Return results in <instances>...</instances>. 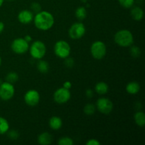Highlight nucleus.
Returning a JSON list of instances; mask_svg holds the SVG:
<instances>
[{
    "instance_id": "20",
    "label": "nucleus",
    "mask_w": 145,
    "mask_h": 145,
    "mask_svg": "<svg viewBox=\"0 0 145 145\" xmlns=\"http://www.w3.org/2000/svg\"><path fill=\"white\" fill-rule=\"evenodd\" d=\"M9 130V123L7 119L0 116V135L7 133Z\"/></svg>"
},
{
    "instance_id": "2",
    "label": "nucleus",
    "mask_w": 145,
    "mask_h": 145,
    "mask_svg": "<svg viewBox=\"0 0 145 145\" xmlns=\"http://www.w3.org/2000/svg\"><path fill=\"white\" fill-rule=\"evenodd\" d=\"M114 41L120 47L131 46L134 42V37L131 31L127 29L120 30L114 35Z\"/></svg>"
},
{
    "instance_id": "7",
    "label": "nucleus",
    "mask_w": 145,
    "mask_h": 145,
    "mask_svg": "<svg viewBox=\"0 0 145 145\" xmlns=\"http://www.w3.org/2000/svg\"><path fill=\"white\" fill-rule=\"evenodd\" d=\"M69 36L73 40H79L83 38L86 33V28L83 23L76 22L72 24L69 29Z\"/></svg>"
},
{
    "instance_id": "31",
    "label": "nucleus",
    "mask_w": 145,
    "mask_h": 145,
    "mask_svg": "<svg viewBox=\"0 0 145 145\" xmlns=\"http://www.w3.org/2000/svg\"><path fill=\"white\" fill-rule=\"evenodd\" d=\"M72 83H71L69 81H66L63 84V87L67 89H70L71 88H72Z\"/></svg>"
},
{
    "instance_id": "21",
    "label": "nucleus",
    "mask_w": 145,
    "mask_h": 145,
    "mask_svg": "<svg viewBox=\"0 0 145 145\" xmlns=\"http://www.w3.org/2000/svg\"><path fill=\"white\" fill-rule=\"evenodd\" d=\"M86 15H87V12H86V9L85 7H79L75 11V16L79 21H83L86 18Z\"/></svg>"
},
{
    "instance_id": "5",
    "label": "nucleus",
    "mask_w": 145,
    "mask_h": 145,
    "mask_svg": "<svg viewBox=\"0 0 145 145\" xmlns=\"http://www.w3.org/2000/svg\"><path fill=\"white\" fill-rule=\"evenodd\" d=\"M107 48L103 41L97 40L92 43L91 46V53L92 57L96 59H101L106 56Z\"/></svg>"
},
{
    "instance_id": "27",
    "label": "nucleus",
    "mask_w": 145,
    "mask_h": 145,
    "mask_svg": "<svg viewBox=\"0 0 145 145\" xmlns=\"http://www.w3.org/2000/svg\"><path fill=\"white\" fill-rule=\"evenodd\" d=\"M7 133H8V137L12 140H16L18 138V136H19L18 133L17 131H16V130H10V131L8 130L7 132Z\"/></svg>"
},
{
    "instance_id": "10",
    "label": "nucleus",
    "mask_w": 145,
    "mask_h": 145,
    "mask_svg": "<svg viewBox=\"0 0 145 145\" xmlns=\"http://www.w3.org/2000/svg\"><path fill=\"white\" fill-rule=\"evenodd\" d=\"M71 98V92L69 89L62 87L59 88L55 91L53 94V99L56 103L59 104L66 103Z\"/></svg>"
},
{
    "instance_id": "13",
    "label": "nucleus",
    "mask_w": 145,
    "mask_h": 145,
    "mask_svg": "<svg viewBox=\"0 0 145 145\" xmlns=\"http://www.w3.org/2000/svg\"><path fill=\"white\" fill-rule=\"evenodd\" d=\"M130 15H131L133 19H134L135 21H140L144 17V11L140 7H133L131 11H130Z\"/></svg>"
},
{
    "instance_id": "18",
    "label": "nucleus",
    "mask_w": 145,
    "mask_h": 145,
    "mask_svg": "<svg viewBox=\"0 0 145 145\" xmlns=\"http://www.w3.org/2000/svg\"><path fill=\"white\" fill-rule=\"evenodd\" d=\"M135 122L140 127H142L145 125V114L142 111H137L134 116Z\"/></svg>"
},
{
    "instance_id": "14",
    "label": "nucleus",
    "mask_w": 145,
    "mask_h": 145,
    "mask_svg": "<svg viewBox=\"0 0 145 145\" xmlns=\"http://www.w3.org/2000/svg\"><path fill=\"white\" fill-rule=\"evenodd\" d=\"M38 142L42 145L50 144L52 142V136L48 132H44L38 136Z\"/></svg>"
},
{
    "instance_id": "22",
    "label": "nucleus",
    "mask_w": 145,
    "mask_h": 145,
    "mask_svg": "<svg viewBox=\"0 0 145 145\" xmlns=\"http://www.w3.org/2000/svg\"><path fill=\"white\" fill-rule=\"evenodd\" d=\"M6 79H7V82L14 84V83H16L18 81V75L15 72H10L7 74V76H6Z\"/></svg>"
},
{
    "instance_id": "35",
    "label": "nucleus",
    "mask_w": 145,
    "mask_h": 145,
    "mask_svg": "<svg viewBox=\"0 0 145 145\" xmlns=\"http://www.w3.org/2000/svg\"><path fill=\"white\" fill-rule=\"evenodd\" d=\"M4 0H0V7H1V6L3 5V4H4Z\"/></svg>"
},
{
    "instance_id": "8",
    "label": "nucleus",
    "mask_w": 145,
    "mask_h": 145,
    "mask_svg": "<svg viewBox=\"0 0 145 145\" xmlns=\"http://www.w3.org/2000/svg\"><path fill=\"white\" fill-rule=\"evenodd\" d=\"M11 48L14 53L22 55L29 50V44L24 38H18L12 41Z\"/></svg>"
},
{
    "instance_id": "3",
    "label": "nucleus",
    "mask_w": 145,
    "mask_h": 145,
    "mask_svg": "<svg viewBox=\"0 0 145 145\" xmlns=\"http://www.w3.org/2000/svg\"><path fill=\"white\" fill-rule=\"evenodd\" d=\"M30 54L31 57L35 59H40L44 57L46 54V46L45 43L40 40H36L29 47Z\"/></svg>"
},
{
    "instance_id": "34",
    "label": "nucleus",
    "mask_w": 145,
    "mask_h": 145,
    "mask_svg": "<svg viewBox=\"0 0 145 145\" xmlns=\"http://www.w3.org/2000/svg\"><path fill=\"white\" fill-rule=\"evenodd\" d=\"M4 24L2 22V21H0V33L3 32V31L4 30Z\"/></svg>"
},
{
    "instance_id": "30",
    "label": "nucleus",
    "mask_w": 145,
    "mask_h": 145,
    "mask_svg": "<svg viewBox=\"0 0 145 145\" xmlns=\"http://www.w3.org/2000/svg\"><path fill=\"white\" fill-rule=\"evenodd\" d=\"M86 145H100L101 142L98 141L96 139H91V140H88L86 143Z\"/></svg>"
},
{
    "instance_id": "17",
    "label": "nucleus",
    "mask_w": 145,
    "mask_h": 145,
    "mask_svg": "<svg viewBox=\"0 0 145 145\" xmlns=\"http://www.w3.org/2000/svg\"><path fill=\"white\" fill-rule=\"evenodd\" d=\"M108 85L104 82H98L95 86V91L99 95H104L108 91Z\"/></svg>"
},
{
    "instance_id": "25",
    "label": "nucleus",
    "mask_w": 145,
    "mask_h": 145,
    "mask_svg": "<svg viewBox=\"0 0 145 145\" xmlns=\"http://www.w3.org/2000/svg\"><path fill=\"white\" fill-rule=\"evenodd\" d=\"M118 1L122 7L126 8L133 7L135 3V0H118Z\"/></svg>"
},
{
    "instance_id": "26",
    "label": "nucleus",
    "mask_w": 145,
    "mask_h": 145,
    "mask_svg": "<svg viewBox=\"0 0 145 145\" xmlns=\"http://www.w3.org/2000/svg\"><path fill=\"white\" fill-rule=\"evenodd\" d=\"M130 55L133 57H139L141 55V50H140V48H138L137 46H132V48H130Z\"/></svg>"
},
{
    "instance_id": "6",
    "label": "nucleus",
    "mask_w": 145,
    "mask_h": 145,
    "mask_svg": "<svg viewBox=\"0 0 145 145\" xmlns=\"http://www.w3.org/2000/svg\"><path fill=\"white\" fill-rule=\"evenodd\" d=\"M15 94V89L13 84L8 82L0 84V99L4 101H9Z\"/></svg>"
},
{
    "instance_id": "12",
    "label": "nucleus",
    "mask_w": 145,
    "mask_h": 145,
    "mask_svg": "<svg viewBox=\"0 0 145 145\" xmlns=\"http://www.w3.org/2000/svg\"><path fill=\"white\" fill-rule=\"evenodd\" d=\"M33 14L29 10H23L18 14V20L23 24H28L33 20Z\"/></svg>"
},
{
    "instance_id": "16",
    "label": "nucleus",
    "mask_w": 145,
    "mask_h": 145,
    "mask_svg": "<svg viewBox=\"0 0 145 145\" xmlns=\"http://www.w3.org/2000/svg\"><path fill=\"white\" fill-rule=\"evenodd\" d=\"M49 125L53 130H58L62 127V120L58 116H52L49 120Z\"/></svg>"
},
{
    "instance_id": "36",
    "label": "nucleus",
    "mask_w": 145,
    "mask_h": 145,
    "mask_svg": "<svg viewBox=\"0 0 145 145\" xmlns=\"http://www.w3.org/2000/svg\"><path fill=\"white\" fill-rule=\"evenodd\" d=\"M1 57H0V66H1Z\"/></svg>"
},
{
    "instance_id": "9",
    "label": "nucleus",
    "mask_w": 145,
    "mask_h": 145,
    "mask_svg": "<svg viewBox=\"0 0 145 145\" xmlns=\"http://www.w3.org/2000/svg\"><path fill=\"white\" fill-rule=\"evenodd\" d=\"M96 108L103 114H109L113 109V103L108 98H100L96 101Z\"/></svg>"
},
{
    "instance_id": "4",
    "label": "nucleus",
    "mask_w": 145,
    "mask_h": 145,
    "mask_svg": "<svg viewBox=\"0 0 145 145\" xmlns=\"http://www.w3.org/2000/svg\"><path fill=\"white\" fill-rule=\"evenodd\" d=\"M54 52L58 57L61 59H65L70 55L71 47L67 41L61 40L57 41L54 45Z\"/></svg>"
},
{
    "instance_id": "28",
    "label": "nucleus",
    "mask_w": 145,
    "mask_h": 145,
    "mask_svg": "<svg viewBox=\"0 0 145 145\" xmlns=\"http://www.w3.org/2000/svg\"><path fill=\"white\" fill-rule=\"evenodd\" d=\"M31 8L32 9L33 11L35 13H38L41 11V6L39 3L38 2H33L31 4Z\"/></svg>"
},
{
    "instance_id": "24",
    "label": "nucleus",
    "mask_w": 145,
    "mask_h": 145,
    "mask_svg": "<svg viewBox=\"0 0 145 145\" xmlns=\"http://www.w3.org/2000/svg\"><path fill=\"white\" fill-rule=\"evenodd\" d=\"M74 143L73 140L69 137H61L57 142V144L59 145H73Z\"/></svg>"
},
{
    "instance_id": "23",
    "label": "nucleus",
    "mask_w": 145,
    "mask_h": 145,
    "mask_svg": "<svg viewBox=\"0 0 145 145\" xmlns=\"http://www.w3.org/2000/svg\"><path fill=\"white\" fill-rule=\"evenodd\" d=\"M95 110H96V106L93 103H87L84 108V112L88 116L93 115L95 113Z\"/></svg>"
},
{
    "instance_id": "11",
    "label": "nucleus",
    "mask_w": 145,
    "mask_h": 145,
    "mask_svg": "<svg viewBox=\"0 0 145 145\" xmlns=\"http://www.w3.org/2000/svg\"><path fill=\"white\" fill-rule=\"evenodd\" d=\"M40 96L38 91L35 89L28 90L24 95V101L28 106L34 107L39 103Z\"/></svg>"
},
{
    "instance_id": "1",
    "label": "nucleus",
    "mask_w": 145,
    "mask_h": 145,
    "mask_svg": "<svg viewBox=\"0 0 145 145\" xmlns=\"http://www.w3.org/2000/svg\"><path fill=\"white\" fill-rule=\"evenodd\" d=\"M34 25L41 31H48L53 26L55 18L51 13L47 11H40L36 13L33 17Z\"/></svg>"
},
{
    "instance_id": "15",
    "label": "nucleus",
    "mask_w": 145,
    "mask_h": 145,
    "mask_svg": "<svg viewBox=\"0 0 145 145\" xmlns=\"http://www.w3.org/2000/svg\"><path fill=\"white\" fill-rule=\"evenodd\" d=\"M126 91L131 95H135L140 91V85L137 82H130L126 86Z\"/></svg>"
},
{
    "instance_id": "37",
    "label": "nucleus",
    "mask_w": 145,
    "mask_h": 145,
    "mask_svg": "<svg viewBox=\"0 0 145 145\" xmlns=\"http://www.w3.org/2000/svg\"><path fill=\"white\" fill-rule=\"evenodd\" d=\"M7 1H14V0H7Z\"/></svg>"
},
{
    "instance_id": "32",
    "label": "nucleus",
    "mask_w": 145,
    "mask_h": 145,
    "mask_svg": "<svg viewBox=\"0 0 145 145\" xmlns=\"http://www.w3.org/2000/svg\"><path fill=\"white\" fill-rule=\"evenodd\" d=\"M86 96H87L89 99L91 98L93 96V91L91 89H87L86 91Z\"/></svg>"
},
{
    "instance_id": "19",
    "label": "nucleus",
    "mask_w": 145,
    "mask_h": 145,
    "mask_svg": "<svg viewBox=\"0 0 145 145\" xmlns=\"http://www.w3.org/2000/svg\"><path fill=\"white\" fill-rule=\"evenodd\" d=\"M37 69H38V70L40 73L45 74L49 71L50 65L48 62H46L45 60H42L40 59L39 60V62H38V65H37Z\"/></svg>"
},
{
    "instance_id": "29",
    "label": "nucleus",
    "mask_w": 145,
    "mask_h": 145,
    "mask_svg": "<svg viewBox=\"0 0 145 145\" xmlns=\"http://www.w3.org/2000/svg\"><path fill=\"white\" fill-rule=\"evenodd\" d=\"M65 64L67 67H72L74 65V61L72 58H69V57L67 58H65Z\"/></svg>"
},
{
    "instance_id": "33",
    "label": "nucleus",
    "mask_w": 145,
    "mask_h": 145,
    "mask_svg": "<svg viewBox=\"0 0 145 145\" xmlns=\"http://www.w3.org/2000/svg\"><path fill=\"white\" fill-rule=\"evenodd\" d=\"M24 38L28 42H31V41H32V37H31V35H26L25 37H24Z\"/></svg>"
}]
</instances>
